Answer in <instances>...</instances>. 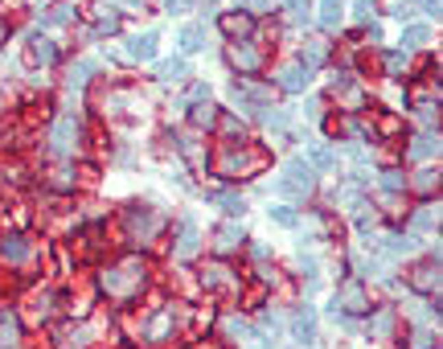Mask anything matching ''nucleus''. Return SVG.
Segmentation results:
<instances>
[{
  "instance_id": "nucleus-10",
  "label": "nucleus",
  "mask_w": 443,
  "mask_h": 349,
  "mask_svg": "<svg viewBox=\"0 0 443 349\" xmlns=\"http://www.w3.org/2000/svg\"><path fill=\"white\" fill-rule=\"evenodd\" d=\"M127 226H131V234L152 239V230H156V214H152L148 206H131V210H127Z\"/></svg>"
},
{
  "instance_id": "nucleus-7",
  "label": "nucleus",
  "mask_w": 443,
  "mask_h": 349,
  "mask_svg": "<svg viewBox=\"0 0 443 349\" xmlns=\"http://www.w3.org/2000/svg\"><path fill=\"white\" fill-rule=\"evenodd\" d=\"M308 82H312V70H308L304 62H292V66H283V70H279V86H283V91H292V95H300Z\"/></svg>"
},
{
  "instance_id": "nucleus-23",
  "label": "nucleus",
  "mask_w": 443,
  "mask_h": 349,
  "mask_svg": "<svg viewBox=\"0 0 443 349\" xmlns=\"http://www.w3.org/2000/svg\"><path fill=\"white\" fill-rule=\"evenodd\" d=\"M415 284H419L423 292H427V288H435V284H440V259H435V263H423V267L415 272Z\"/></svg>"
},
{
  "instance_id": "nucleus-17",
  "label": "nucleus",
  "mask_w": 443,
  "mask_h": 349,
  "mask_svg": "<svg viewBox=\"0 0 443 349\" xmlns=\"http://www.w3.org/2000/svg\"><path fill=\"white\" fill-rule=\"evenodd\" d=\"M214 243H218V251H234L238 243H242V226H218V234H214Z\"/></svg>"
},
{
  "instance_id": "nucleus-12",
  "label": "nucleus",
  "mask_w": 443,
  "mask_h": 349,
  "mask_svg": "<svg viewBox=\"0 0 443 349\" xmlns=\"http://www.w3.org/2000/svg\"><path fill=\"white\" fill-rule=\"evenodd\" d=\"M189 74V62L185 58H164V62H156V78H164V82H181Z\"/></svg>"
},
{
  "instance_id": "nucleus-36",
  "label": "nucleus",
  "mask_w": 443,
  "mask_h": 349,
  "mask_svg": "<svg viewBox=\"0 0 443 349\" xmlns=\"http://www.w3.org/2000/svg\"><path fill=\"white\" fill-rule=\"evenodd\" d=\"M370 8H374V0H353V16L370 21Z\"/></svg>"
},
{
  "instance_id": "nucleus-28",
  "label": "nucleus",
  "mask_w": 443,
  "mask_h": 349,
  "mask_svg": "<svg viewBox=\"0 0 443 349\" xmlns=\"http://www.w3.org/2000/svg\"><path fill=\"white\" fill-rule=\"evenodd\" d=\"M300 62H304L308 70H312V66H320V62H325V41H308V45H304V53H300Z\"/></svg>"
},
{
  "instance_id": "nucleus-19",
  "label": "nucleus",
  "mask_w": 443,
  "mask_h": 349,
  "mask_svg": "<svg viewBox=\"0 0 443 349\" xmlns=\"http://www.w3.org/2000/svg\"><path fill=\"white\" fill-rule=\"evenodd\" d=\"M427 37H431V29H427V25H407V29H403V45H407V49L427 45Z\"/></svg>"
},
{
  "instance_id": "nucleus-35",
  "label": "nucleus",
  "mask_w": 443,
  "mask_h": 349,
  "mask_svg": "<svg viewBox=\"0 0 443 349\" xmlns=\"http://www.w3.org/2000/svg\"><path fill=\"white\" fill-rule=\"evenodd\" d=\"M193 4H197V0H164L168 12H193Z\"/></svg>"
},
{
  "instance_id": "nucleus-42",
  "label": "nucleus",
  "mask_w": 443,
  "mask_h": 349,
  "mask_svg": "<svg viewBox=\"0 0 443 349\" xmlns=\"http://www.w3.org/2000/svg\"><path fill=\"white\" fill-rule=\"evenodd\" d=\"M0 37H4V25H0Z\"/></svg>"
},
{
  "instance_id": "nucleus-40",
  "label": "nucleus",
  "mask_w": 443,
  "mask_h": 349,
  "mask_svg": "<svg viewBox=\"0 0 443 349\" xmlns=\"http://www.w3.org/2000/svg\"><path fill=\"white\" fill-rule=\"evenodd\" d=\"M435 181H440V177H435V173H419V189H431V185H435Z\"/></svg>"
},
{
  "instance_id": "nucleus-4",
  "label": "nucleus",
  "mask_w": 443,
  "mask_h": 349,
  "mask_svg": "<svg viewBox=\"0 0 443 349\" xmlns=\"http://www.w3.org/2000/svg\"><path fill=\"white\" fill-rule=\"evenodd\" d=\"M333 309H345L349 317H362V313H370V300H366V288H362L357 280H349V284H341V288H337V296H333Z\"/></svg>"
},
{
  "instance_id": "nucleus-29",
  "label": "nucleus",
  "mask_w": 443,
  "mask_h": 349,
  "mask_svg": "<svg viewBox=\"0 0 443 349\" xmlns=\"http://www.w3.org/2000/svg\"><path fill=\"white\" fill-rule=\"evenodd\" d=\"M267 214H271L275 226H296V210H292V206H271Z\"/></svg>"
},
{
  "instance_id": "nucleus-15",
  "label": "nucleus",
  "mask_w": 443,
  "mask_h": 349,
  "mask_svg": "<svg viewBox=\"0 0 443 349\" xmlns=\"http://www.w3.org/2000/svg\"><path fill=\"white\" fill-rule=\"evenodd\" d=\"M181 49H185V53L205 49V25H185V29H181Z\"/></svg>"
},
{
  "instance_id": "nucleus-5",
  "label": "nucleus",
  "mask_w": 443,
  "mask_h": 349,
  "mask_svg": "<svg viewBox=\"0 0 443 349\" xmlns=\"http://www.w3.org/2000/svg\"><path fill=\"white\" fill-rule=\"evenodd\" d=\"M226 333H230L242 349H271V341H267L259 329H251V325H246V321H238V317H230V321H226Z\"/></svg>"
},
{
  "instance_id": "nucleus-14",
  "label": "nucleus",
  "mask_w": 443,
  "mask_h": 349,
  "mask_svg": "<svg viewBox=\"0 0 443 349\" xmlns=\"http://www.w3.org/2000/svg\"><path fill=\"white\" fill-rule=\"evenodd\" d=\"M0 255H4L8 263H25V259H29V243H25L21 234H8V239L0 243Z\"/></svg>"
},
{
  "instance_id": "nucleus-33",
  "label": "nucleus",
  "mask_w": 443,
  "mask_h": 349,
  "mask_svg": "<svg viewBox=\"0 0 443 349\" xmlns=\"http://www.w3.org/2000/svg\"><path fill=\"white\" fill-rule=\"evenodd\" d=\"M193 123L210 128V123H214V107H197V111H193Z\"/></svg>"
},
{
  "instance_id": "nucleus-24",
  "label": "nucleus",
  "mask_w": 443,
  "mask_h": 349,
  "mask_svg": "<svg viewBox=\"0 0 443 349\" xmlns=\"http://www.w3.org/2000/svg\"><path fill=\"white\" fill-rule=\"evenodd\" d=\"M283 8H288V16L300 21V25L312 21V0H283Z\"/></svg>"
},
{
  "instance_id": "nucleus-37",
  "label": "nucleus",
  "mask_w": 443,
  "mask_h": 349,
  "mask_svg": "<svg viewBox=\"0 0 443 349\" xmlns=\"http://www.w3.org/2000/svg\"><path fill=\"white\" fill-rule=\"evenodd\" d=\"M403 62H407V53H390V58H386V66H390V74H398V70H403Z\"/></svg>"
},
{
  "instance_id": "nucleus-39",
  "label": "nucleus",
  "mask_w": 443,
  "mask_h": 349,
  "mask_svg": "<svg viewBox=\"0 0 443 349\" xmlns=\"http://www.w3.org/2000/svg\"><path fill=\"white\" fill-rule=\"evenodd\" d=\"M193 99H197V103H205V99H210V86H205V82H197V86H193Z\"/></svg>"
},
{
  "instance_id": "nucleus-22",
  "label": "nucleus",
  "mask_w": 443,
  "mask_h": 349,
  "mask_svg": "<svg viewBox=\"0 0 443 349\" xmlns=\"http://www.w3.org/2000/svg\"><path fill=\"white\" fill-rule=\"evenodd\" d=\"M74 21V12L66 8V4H53V8H45V16H41V25H49V29H58V25H70Z\"/></svg>"
},
{
  "instance_id": "nucleus-26",
  "label": "nucleus",
  "mask_w": 443,
  "mask_h": 349,
  "mask_svg": "<svg viewBox=\"0 0 443 349\" xmlns=\"http://www.w3.org/2000/svg\"><path fill=\"white\" fill-rule=\"evenodd\" d=\"M222 29H226V37H246L251 33V16H222Z\"/></svg>"
},
{
  "instance_id": "nucleus-34",
  "label": "nucleus",
  "mask_w": 443,
  "mask_h": 349,
  "mask_svg": "<svg viewBox=\"0 0 443 349\" xmlns=\"http://www.w3.org/2000/svg\"><path fill=\"white\" fill-rule=\"evenodd\" d=\"M411 8H423L427 16H440V0H411Z\"/></svg>"
},
{
  "instance_id": "nucleus-21",
  "label": "nucleus",
  "mask_w": 443,
  "mask_h": 349,
  "mask_svg": "<svg viewBox=\"0 0 443 349\" xmlns=\"http://www.w3.org/2000/svg\"><path fill=\"white\" fill-rule=\"evenodd\" d=\"M370 333H374L378 341H386V337L394 333V313H390V309H382V313L374 317V325H370Z\"/></svg>"
},
{
  "instance_id": "nucleus-11",
  "label": "nucleus",
  "mask_w": 443,
  "mask_h": 349,
  "mask_svg": "<svg viewBox=\"0 0 443 349\" xmlns=\"http://www.w3.org/2000/svg\"><path fill=\"white\" fill-rule=\"evenodd\" d=\"M197 226H193V218H181V239H177V255L181 259H193L197 255Z\"/></svg>"
},
{
  "instance_id": "nucleus-6",
  "label": "nucleus",
  "mask_w": 443,
  "mask_h": 349,
  "mask_svg": "<svg viewBox=\"0 0 443 349\" xmlns=\"http://www.w3.org/2000/svg\"><path fill=\"white\" fill-rule=\"evenodd\" d=\"M127 58H131V62H152V58H156V29L127 37Z\"/></svg>"
},
{
  "instance_id": "nucleus-38",
  "label": "nucleus",
  "mask_w": 443,
  "mask_h": 349,
  "mask_svg": "<svg viewBox=\"0 0 443 349\" xmlns=\"http://www.w3.org/2000/svg\"><path fill=\"white\" fill-rule=\"evenodd\" d=\"M394 16H398V21L411 16V0H398V4H394Z\"/></svg>"
},
{
  "instance_id": "nucleus-1",
  "label": "nucleus",
  "mask_w": 443,
  "mask_h": 349,
  "mask_svg": "<svg viewBox=\"0 0 443 349\" xmlns=\"http://www.w3.org/2000/svg\"><path fill=\"white\" fill-rule=\"evenodd\" d=\"M312 189H316V173L304 156H292L283 165V173L275 177V193H283V197H308Z\"/></svg>"
},
{
  "instance_id": "nucleus-9",
  "label": "nucleus",
  "mask_w": 443,
  "mask_h": 349,
  "mask_svg": "<svg viewBox=\"0 0 443 349\" xmlns=\"http://www.w3.org/2000/svg\"><path fill=\"white\" fill-rule=\"evenodd\" d=\"M29 62H33V66H49V62H58V45H53L49 37L33 33V37H29Z\"/></svg>"
},
{
  "instance_id": "nucleus-30",
  "label": "nucleus",
  "mask_w": 443,
  "mask_h": 349,
  "mask_svg": "<svg viewBox=\"0 0 443 349\" xmlns=\"http://www.w3.org/2000/svg\"><path fill=\"white\" fill-rule=\"evenodd\" d=\"M382 189H390V193H398V189H407V177H403L398 169H386V173H382Z\"/></svg>"
},
{
  "instance_id": "nucleus-18",
  "label": "nucleus",
  "mask_w": 443,
  "mask_h": 349,
  "mask_svg": "<svg viewBox=\"0 0 443 349\" xmlns=\"http://www.w3.org/2000/svg\"><path fill=\"white\" fill-rule=\"evenodd\" d=\"M341 12H345V0H320V25L325 29H337Z\"/></svg>"
},
{
  "instance_id": "nucleus-20",
  "label": "nucleus",
  "mask_w": 443,
  "mask_h": 349,
  "mask_svg": "<svg viewBox=\"0 0 443 349\" xmlns=\"http://www.w3.org/2000/svg\"><path fill=\"white\" fill-rule=\"evenodd\" d=\"M230 58H234V66H238V70H255V66H259V53H255V49H251L246 41H238Z\"/></svg>"
},
{
  "instance_id": "nucleus-16",
  "label": "nucleus",
  "mask_w": 443,
  "mask_h": 349,
  "mask_svg": "<svg viewBox=\"0 0 443 349\" xmlns=\"http://www.w3.org/2000/svg\"><path fill=\"white\" fill-rule=\"evenodd\" d=\"M440 152V136L435 132H427V136H419L415 144H411V160H427V156H435Z\"/></svg>"
},
{
  "instance_id": "nucleus-27",
  "label": "nucleus",
  "mask_w": 443,
  "mask_h": 349,
  "mask_svg": "<svg viewBox=\"0 0 443 349\" xmlns=\"http://www.w3.org/2000/svg\"><path fill=\"white\" fill-rule=\"evenodd\" d=\"M214 202H218V206H222V210H226L230 218H242V210H246V202H242L238 193H218Z\"/></svg>"
},
{
  "instance_id": "nucleus-32",
  "label": "nucleus",
  "mask_w": 443,
  "mask_h": 349,
  "mask_svg": "<svg viewBox=\"0 0 443 349\" xmlns=\"http://www.w3.org/2000/svg\"><path fill=\"white\" fill-rule=\"evenodd\" d=\"M312 160H316L320 169H333V165H337V156H333L329 148H312Z\"/></svg>"
},
{
  "instance_id": "nucleus-3",
  "label": "nucleus",
  "mask_w": 443,
  "mask_h": 349,
  "mask_svg": "<svg viewBox=\"0 0 443 349\" xmlns=\"http://www.w3.org/2000/svg\"><path fill=\"white\" fill-rule=\"evenodd\" d=\"M49 148L53 156H70L78 148V119L74 115H58L53 128H49Z\"/></svg>"
},
{
  "instance_id": "nucleus-25",
  "label": "nucleus",
  "mask_w": 443,
  "mask_h": 349,
  "mask_svg": "<svg viewBox=\"0 0 443 349\" xmlns=\"http://www.w3.org/2000/svg\"><path fill=\"white\" fill-rule=\"evenodd\" d=\"M0 349H16V321L0 313Z\"/></svg>"
},
{
  "instance_id": "nucleus-41",
  "label": "nucleus",
  "mask_w": 443,
  "mask_h": 349,
  "mask_svg": "<svg viewBox=\"0 0 443 349\" xmlns=\"http://www.w3.org/2000/svg\"><path fill=\"white\" fill-rule=\"evenodd\" d=\"M242 4H246V8H255V12L263 8V0H242Z\"/></svg>"
},
{
  "instance_id": "nucleus-2",
  "label": "nucleus",
  "mask_w": 443,
  "mask_h": 349,
  "mask_svg": "<svg viewBox=\"0 0 443 349\" xmlns=\"http://www.w3.org/2000/svg\"><path fill=\"white\" fill-rule=\"evenodd\" d=\"M144 284V263H119V267H111L107 276H103V288L111 292V296H127V292H136Z\"/></svg>"
},
{
  "instance_id": "nucleus-31",
  "label": "nucleus",
  "mask_w": 443,
  "mask_h": 349,
  "mask_svg": "<svg viewBox=\"0 0 443 349\" xmlns=\"http://www.w3.org/2000/svg\"><path fill=\"white\" fill-rule=\"evenodd\" d=\"M440 222V210H431V206H423L419 214H415V230H431Z\"/></svg>"
},
{
  "instance_id": "nucleus-13",
  "label": "nucleus",
  "mask_w": 443,
  "mask_h": 349,
  "mask_svg": "<svg viewBox=\"0 0 443 349\" xmlns=\"http://www.w3.org/2000/svg\"><path fill=\"white\" fill-rule=\"evenodd\" d=\"M99 70V62H90V58H82V62H74L70 66V74H66V82H70V91H82L86 82H90V74Z\"/></svg>"
},
{
  "instance_id": "nucleus-8",
  "label": "nucleus",
  "mask_w": 443,
  "mask_h": 349,
  "mask_svg": "<svg viewBox=\"0 0 443 349\" xmlns=\"http://www.w3.org/2000/svg\"><path fill=\"white\" fill-rule=\"evenodd\" d=\"M292 333H296V341H304V346H312L316 341V313L304 304V309H296V317H292Z\"/></svg>"
}]
</instances>
